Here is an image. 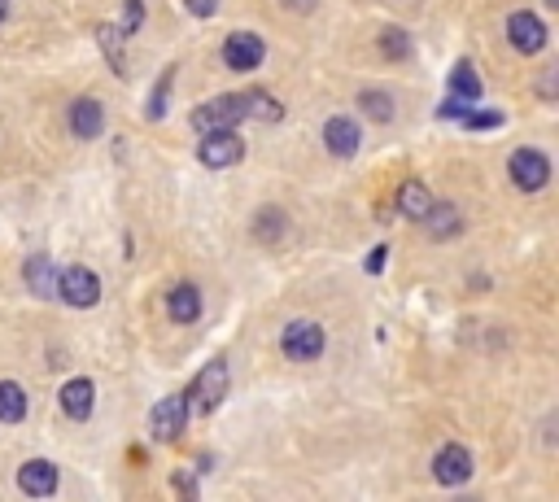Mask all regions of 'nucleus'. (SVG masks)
Returning a JSON list of instances; mask_svg holds the SVG:
<instances>
[{"mask_svg":"<svg viewBox=\"0 0 559 502\" xmlns=\"http://www.w3.org/2000/svg\"><path fill=\"white\" fill-rule=\"evenodd\" d=\"M184 398H188V411H197V415L219 411L223 398H228V363H223V358L206 363V367L197 372L193 385L184 389Z\"/></svg>","mask_w":559,"mask_h":502,"instance_id":"f257e3e1","label":"nucleus"},{"mask_svg":"<svg viewBox=\"0 0 559 502\" xmlns=\"http://www.w3.org/2000/svg\"><path fill=\"white\" fill-rule=\"evenodd\" d=\"M507 175L520 193H542L551 184V162H546L542 149H516L507 158Z\"/></svg>","mask_w":559,"mask_h":502,"instance_id":"f03ea898","label":"nucleus"},{"mask_svg":"<svg viewBox=\"0 0 559 502\" xmlns=\"http://www.w3.org/2000/svg\"><path fill=\"white\" fill-rule=\"evenodd\" d=\"M324 328L315 324V319H293L289 328H284V337H280V350L293 358V363H315L319 354H324Z\"/></svg>","mask_w":559,"mask_h":502,"instance_id":"7ed1b4c3","label":"nucleus"},{"mask_svg":"<svg viewBox=\"0 0 559 502\" xmlns=\"http://www.w3.org/2000/svg\"><path fill=\"white\" fill-rule=\"evenodd\" d=\"M197 158H201V166H210V171H228V166H236V162L245 158V140L236 136L232 127L206 131V136H201Z\"/></svg>","mask_w":559,"mask_h":502,"instance_id":"20e7f679","label":"nucleus"},{"mask_svg":"<svg viewBox=\"0 0 559 502\" xmlns=\"http://www.w3.org/2000/svg\"><path fill=\"white\" fill-rule=\"evenodd\" d=\"M263 57H267V44H263V35H254V31H232L228 40H223V66L236 70V75L258 70Z\"/></svg>","mask_w":559,"mask_h":502,"instance_id":"39448f33","label":"nucleus"},{"mask_svg":"<svg viewBox=\"0 0 559 502\" xmlns=\"http://www.w3.org/2000/svg\"><path fill=\"white\" fill-rule=\"evenodd\" d=\"M245 118V101L241 97H214V101H201L193 114H188V123H193L201 136L206 131H223V127H236Z\"/></svg>","mask_w":559,"mask_h":502,"instance_id":"423d86ee","label":"nucleus"},{"mask_svg":"<svg viewBox=\"0 0 559 502\" xmlns=\"http://www.w3.org/2000/svg\"><path fill=\"white\" fill-rule=\"evenodd\" d=\"M507 40L520 57H538L546 49V22L529 9H516V14H507Z\"/></svg>","mask_w":559,"mask_h":502,"instance_id":"0eeeda50","label":"nucleus"},{"mask_svg":"<svg viewBox=\"0 0 559 502\" xmlns=\"http://www.w3.org/2000/svg\"><path fill=\"white\" fill-rule=\"evenodd\" d=\"M433 481L446 489L468 485L472 481V450L459 446V441H446V446L433 454Z\"/></svg>","mask_w":559,"mask_h":502,"instance_id":"6e6552de","label":"nucleus"},{"mask_svg":"<svg viewBox=\"0 0 559 502\" xmlns=\"http://www.w3.org/2000/svg\"><path fill=\"white\" fill-rule=\"evenodd\" d=\"M188 398L184 393H171V398H162L158 406H153V415H149V428H153V437L158 441H180L184 437V428H188Z\"/></svg>","mask_w":559,"mask_h":502,"instance_id":"1a4fd4ad","label":"nucleus"},{"mask_svg":"<svg viewBox=\"0 0 559 502\" xmlns=\"http://www.w3.org/2000/svg\"><path fill=\"white\" fill-rule=\"evenodd\" d=\"M57 297L70 302V306H79V310H88V306L101 302V280L92 276L88 267H66L62 276H57Z\"/></svg>","mask_w":559,"mask_h":502,"instance_id":"9d476101","label":"nucleus"},{"mask_svg":"<svg viewBox=\"0 0 559 502\" xmlns=\"http://www.w3.org/2000/svg\"><path fill=\"white\" fill-rule=\"evenodd\" d=\"M359 140H363L359 118L332 114L328 123H324V145H328V153H337V158H350V153H359Z\"/></svg>","mask_w":559,"mask_h":502,"instance_id":"9b49d317","label":"nucleus"},{"mask_svg":"<svg viewBox=\"0 0 559 502\" xmlns=\"http://www.w3.org/2000/svg\"><path fill=\"white\" fill-rule=\"evenodd\" d=\"M70 131H75L79 140H97L101 131H105V110H101V101H92V97H79V101H70Z\"/></svg>","mask_w":559,"mask_h":502,"instance_id":"f8f14e48","label":"nucleus"},{"mask_svg":"<svg viewBox=\"0 0 559 502\" xmlns=\"http://www.w3.org/2000/svg\"><path fill=\"white\" fill-rule=\"evenodd\" d=\"M18 489H22V494H31V498H49L57 489V468L49 459L22 463V468H18Z\"/></svg>","mask_w":559,"mask_h":502,"instance_id":"ddd939ff","label":"nucleus"},{"mask_svg":"<svg viewBox=\"0 0 559 502\" xmlns=\"http://www.w3.org/2000/svg\"><path fill=\"white\" fill-rule=\"evenodd\" d=\"M92 406H97V385H92V380H83V376L66 380V385H62V411L70 415V420H88Z\"/></svg>","mask_w":559,"mask_h":502,"instance_id":"4468645a","label":"nucleus"},{"mask_svg":"<svg viewBox=\"0 0 559 502\" xmlns=\"http://www.w3.org/2000/svg\"><path fill=\"white\" fill-rule=\"evenodd\" d=\"M166 310H171L175 324H197L201 319V289L197 284H175V289L166 293Z\"/></svg>","mask_w":559,"mask_h":502,"instance_id":"2eb2a0df","label":"nucleus"},{"mask_svg":"<svg viewBox=\"0 0 559 502\" xmlns=\"http://www.w3.org/2000/svg\"><path fill=\"white\" fill-rule=\"evenodd\" d=\"M424 232L433 236V241H450V236H459V210L455 206H446V201H433V206H428V214H424Z\"/></svg>","mask_w":559,"mask_h":502,"instance_id":"dca6fc26","label":"nucleus"},{"mask_svg":"<svg viewBox=\"0 0 559 502\" xmlns=\"http://www.w3.org/2000/svg\"><path fill=\"white\" fill-rule=\"evenodd\" d=\"M428 206H433V193H428V188L420 184V179H407V184L398 188V210L407 214V219L420 223L424 214H428Z\"/></svg>","mask_w":559,"mask_h":502,"instance_id":"f3484780","label":"nucleus"},{"mask_svg":"<svg viewBox=\"0 0 559 502\" xmlns=\"http://www.w3.org/2000/svg\"><path fill=\"white\" fill-rule=\"evenodd\" d=\"M22 276H27V289L35 297H57V276H53V262L49 258H27Z\"/></svg>","mask_w":559,"mask_h":502,"instance_id":"a211bd4d","label":"nucleus"},{"mask_svg":"<svg viewBox=\"0 0 559 502\" xmlns=\"http://www.w3.org/2000/svg\"><path fill=\"white\" fill-rule=\"evenodd\" d=\"M241 101H245V118H263V123H280V118H284V105L271 97V92H263V88L241 92Z\"/></svg>","mask_w":559,"mask_h":502,"instance_id":"6ab92c4d","label":"nucleus"},{"mask_svg":"<svg viewBox=\"0 0 559 502\" xmlns=\"http://www.w3.org/2000/svg\"><path fill=\"white\" fill-rule=\"evenodd\" d=\"M27 415V389L18 380H0V424H18Z\"/></svg>","mask_w":559,"mask_h":502,"instance_id":"aec40b11","label":"nucleus"},{"mask_svg":"<svg viewBox=\"0 0 559 502\" xmlns=\"http://www.w3.org/2000/svg\"><path fill=\"white\" fill-rule=\"evenodd\" d=\"M394 97H389V92H380V88H363L359 92V114L363 118H376V123H389V118H394Z\"/></svg>","mask_w":559,"mask_h":502,"instance_id":"412c9836","label":"nucleus"},{"mask_svg":"<svg viewBox=\"0 0 559 502\" xmlns=\"http://www.w3.org/2000/svg\"><path fill=\"white\" fill-rule=\"evenodd\" d=\"M450 92H455L459 101H477L481 97V75L472 62H455V70H450Z\"/></svg>","mask_w":559,"mask_h":502,"instance_id":"4be33fe9","label":"nucleus"},{"mask_svg":"<svg viewBox=\"0 0 559 502\" xmlns=\"http://www.w3.org/2000/svg\"><path fill=\"white\" fill-rule=\"evenodd\" d=\"M380 53H385L389 62H407L411 57V35L402 27H385L380 31Z\"/></svg>","mask_w":559,"mask_h":502,"instance_id":"5701e85b","label":"nucleus"},{"mask_svg":"<svg viewBox=\"0 0 559 502\" xmlns=\"http://www.w3.org/2000/svg\"><path fill=\"white\" fill-rule=\"evenodd\" d=\"M171 83H175V66H166L158 83H153V97H149V118L153 123H162L166 118V97H171Z\"/></svg>","mask_w":559,"mask_h":502,"instance_id":"b1692460","label":"nucleus"},{"mask_svg":"<svg viewBox=\"0 0 559 502\" xmlns=\"http://www.w3.org/2000/svg\"><path fill=\"white\" fill-rule=\"evenodd\" d=\"M97 40H101L105 57H110V66L118 70V75H123V70H127V62H123V31H118V27H101Z\"/></svg>","mask_w":559,"mask_h":502,"instance_id":"393cba45","label":"nucleus"},{"mask_svg":"<svg viewBox=\"0 0 559 502\" xmlns=\"http://www.w3.org/2000/svg\"><path fill=\"white\" fill-rule=\"evenodd\" d=\"M254 236L258 241H280L284 236V214L280 210H258V219H254Z\"/></svg>","mask_w":559,"mask_h":502,"instance_id":"a878e982","label":"nucleus"},{"mask_svg":"<svg viewBox=\"0 0 559 502\" xmlns=\"http://www.w3.org/2000/svg\"><path fill=\"white\" fill-rule=\"evenodd\" d=\"M463 123H468L472 131H494V127L507 123V114L503 110H477V114H463Z\"/></svg>","mask_w":559,"mask_h":502,"instance_id":"bb28decb","label":"nucleus"},{"mask_svg":"<svg viewBox=\"0 0 559 502\" xmlns=\"http://www.w3.org/2000/svg\"><path fill=\"white\" fill-rule=\"evenodd\" d=\"M127 22H123V35H136L140 22H145V0H127Z\"/></svg>","mask_w":559,"mask_h":502,"instance_id":"cd10ccee","label":"nucleus"},{"mask_svg":"<svg viewBox=\"0 0 559 502\" xmlns=\"http://www.w3.org/2000/svg\"><path fill=\"white\" fill-rule=\"evenodd\" d=\"M184 5H188V14L193 18H210L214 9H219V0H184Z\"/></svg>","mask_w":559,"mask_h":502,"instance_id":"c85d7f7f","label":"nucleus"},{"mask_svg":"<svg viewBox=\"0 0 559 502\" xmlns=\"http://www.w3.org/2000/svg\"><path fill=\"white\" fill-rule=\"evenodd\" d=\"M385 258H389V249H385V245H376L372 254H367V276H376V271H385Z\"/></svg>","mask_w":559,"mask_h":502,"instance_id":"c756f323","label":"nucleus"},{"mask_svg":"<svg viewBox=\"0 0 559 502\" xmlns=\"http://www.w3.org/2000/svg\"><path fill=\"white\" fill-rule=\"evenodd\" d=\"M284 9H293V14H311L315 9V0H280Z\"/></svg>","mask_w":559,"mask_h":502,"instance_id":"7c9ffc66","label":"nucleus"},{"mask_svg":"<svg viewBox=\"0 0 559 502\" xmlns=\"http://www.w3.org/2000/svg\"><path fill=\"white\" fill-rule=\"evenodd\" d=\"M175 489H184V494H188V498H193V494H197V485H193V476H175Z\"/></svg>","mask_w":559,"mask_h":502,"instance_id":"2f4dec72","label":"nucleus"},{"mask_svg":"<svg viewBox=\"0 0 559 502\" xmlns=\"http://www.w3.org/2000/svg\"><path fill=\"white\" fill-rule=\"evenodd\" d=\"M9 18V0H0V22H5Z\"/></svg>","mask_w":559,"mask_h":502,"instance_id":"473e14b6","label":"nucleus"}]
</instances>
